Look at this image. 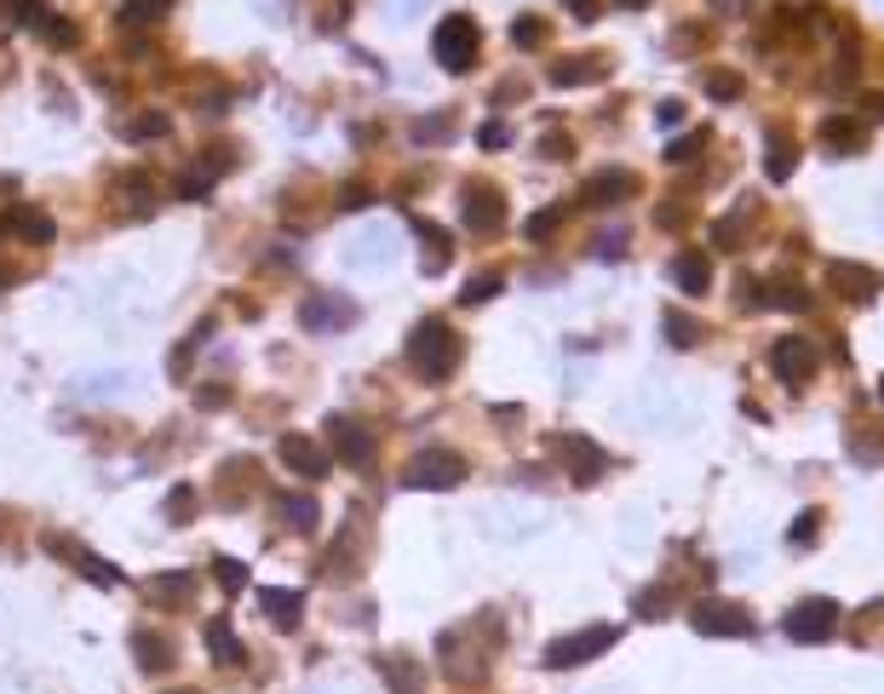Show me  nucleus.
<instances>
[{"label":"nucleus","instance_id":"f257e3e1","mask_svg":"<svg viewBox=\"0 0 884 694\" xmlns=\"http://www.w3.org/2000/svg\"><path fill=\"white\" fill-rule=\"evenodd\" d=\"M402 356H409V368H414L425 384H443L454 368H460L466 345H460V333H454L443 316H425V322L409 333V345H402Z\"/></svg>","mask_w":884,"mask_h":694},{"label":"nucleus","instance_id":"f03ea898","mask_svg":"<svg viewBox=\"0 0 884 694\" xmlns=\"http://www.w3.org/2000/svg\"><path fill=\"white\" fill-rule=\"evenodd\" d=\"M615 637H620L615 626H580V631H569V637H551L546 654H540V665H546V672H574V665L609 654Z\"/></svg>","mask_w":884,"mask_h":694},{"label":"nucleus","instance_id":"7ed1b4c3","mask_svg":"<svg viewBox=\"0 0 884 694\" xmlns=\"http://www.w3.org/2000/svg\"><path fill=\"white\" fill-rule=\"evenodd\" d=\"M839 603L832 597H804L793 603L787 614H781V631H787V642H798V649H816V642H827L832 631H839Z\"/></svg>","mask_w":884,"mask_h":694},{"label":"nucleus","instance_id":"20e7f679","mask_svg":"<svg viewBox=\"0 0 884 694\" xmlns=\"http://www.w3.org/2000/svg\"><path fill=\"white\" fill-rule=\"evenodd\" d=\"M477 46H483V35H477V23H471L466 12H448V18L437 23V35H432V53H437V64H443L448 75H466V69L477 64Z\"/></svg>","mask_w":884,"mask_h":694},{"label":"nucleus","instance_id":"39448f33","mask_svg":"<svg viewBox=\"0 0 884 694\" xmlns=\"http://www.w3.org/2000/svg\"><path fill=\"white\" fill-rule=\"evenodd\" d=\"M357 316H362V304L350 293H334V288H316L299 304V327L305 333H345V327H357Z\"/></svg>","mask_w":884,"mask_h":694},{"label":"nucleus","instance_id":"423d86ee","mask_svg":"<svg viewBox=\"0 0 884 694\" xmlns=\"http://www.w3.org/2000/svg\"><path fill=\"white\" fill-rule=\"evenodd\" d=\"M466 482V459L454 448H425L409 459V471H402V488H432V494H443V488H460Z\"/></svg>","mask_w":884,"mask_h":694},{"label":"nucleus","instance_id":"0eeeda50","mask_svg":"<svg viewBox=\"0 0 884 694\" xmlns=\"http://www.w3.org/2000/svg\"><path fill=\"white\" fill-rule=\"evenodd\" d=\"M546 454L551 459H563V471L574 482H597L603 466H609V454H603L592 436H580V430H558V436H546Z\"/></svg>","mask_w":884,"mask_h":694},{"label":"nucleus","instance_id":"6e6552de","mask_svg":"<svg viewBox=\"0 0 884 694\" xmlns=\"http://www.w3.org/2000/svg\"><path fill=\"white\" fill-rule=\"evenodd\" d=\"M816 362H821V350H816L810 333H781V339L770 345V368H775L781 384H810Z\"/></svg>","mask_w":884,"mask_h":694},{"label":"nucleus","instance_id":"1a4fd4ad","mask_svg":"<svg viewBox=\"0 0 884 694\" xmlns=\"http://www.w3.org/2000/svg\"><path fill=\"white\" fill-rule=\"evenodd\" d=\"M690 626L701 631V637H752L758 631V620L741 608V603H724V597H701L695 608H690Z\"/></svg>","mask_w":884,"mask_h":694},{"label":"nucleus","instance_id":"9d476101","mask_svg":"<svg viewBox=\"0 0 884 694\" xmlns=\"http://www.w3.org/2000/svg\"><path fill=\"white\" fill-rule=\"evenodd\" d=\"M821 281H827V288L839 293L844 304H873L879 288H884V276H879L873 265H855V259H827Z\"/></svg>","mask_w":884,"mask_h":694},{"label":"nucleus","instance_id":"9b49d317","mask_svg":"<svg viewBox=\"0 0 884 694\" xmlns=\"http://www.w3.org/2000/svg\"><path fill=\"white\" fill-rule=\"evenodd\" d=\"M460 219H466L471 236H494L505 224V195L494 184H466L460 190Z\"/></svg>","mask_w":884,"mask_h":694},{"label":"nucleus","instance_id":"f8f14e48","mask_svg":"<svg viewBox=\"0 0 884 694\" xmlns=\"http://www.w3.org/2000/svg\"><path fill=\"white\" fill-rule=\"evenodd\" d=\"M276 454H282V466H288L293 477H305V482H322L327 471H334L327 448H322V443H311V436H299V430H288L282 443H276Z\"/></svg>","mask_w":884,"mask_h":694},{"label":"nucleus","instance_id":"ddd939ff","mask_svg":"<svg viewBox=\"0 0 884 694\" xmlns=\"http://www.w3.org/2000/svg\"><path fill=\"white\" fill-rule=\"evenodd\" d=\"M327 448H334V459H345V466L362 471L373 459V430L357 425V419H345V414H334V419H327Z\"/></svg>","mask_w":884,"mask_h":694},{"label":"nucleus","instance_id":"4468645a","mask_svg":"<svg viewBox=\"0 0 884 694\" xmlns=\"http://www.w3.org/2000/svg\"><path fill=\"white\" fill-rule=\"evenodd\" d=\"M638 190H644V178L631 167H597L586 178V201H592V208H620V201H631Z\"/></svg>","mask_w":884,"mask_h":694},{"label":"nucleus","instance_id":"2eb2a0df","mask_svg":"<svg viewBox=\"0 0 884 694\" xmlns=\"http://www.w3.org/2000/svg\"><path fill=\"white\" fill-rule=\"evenodd\" d=\"M345 259L357 265V270H385V265L396 259V230H391V224H368L362 236L345 247Z\"/></svg>","mask_w":884,"mask_h":694},{"label":"nucleus","instance_id":"dca6fc26","mask_svg":"<svg viewBox=\"0 0 884 694\" xmlns=\"http://www.w3.org/2000/svg\"><path fill=\"white\" fill-rule=\"evenodd\" d=\"M609 69H615V58H603V53H569L546 69V81L551 87H586V81H603Z\"/></svg>","mask_w":884,"mask_h":694},{"label":"nucleus","instance_id":"f3484780","mask_svg":"<svg viewBox=\"0 0 884 694\" xmlns=\"http://www.w3.org/2000/svg\"><path fill=\"white\" fill-rule=\"evenodd\" d=\"M821 149H832V156H862V149H868V121H855V115H827L821 121Z\"/></svg>","mask_w":884,"mask_h":694},{"label":"nucleus","instance_id":"a211bd4d","mask_svg":"<svg viewBox=\"0 0 884 694\" xmlns=\"http://www.w3.org/2000/svg\"><path fill=\"white\" fill-rule=\"evenodd\" d=\"M443 672L454 683H477V678L489 672V654L466 649V631H443Z\"/></svg>","mask_w":884,"mask_h":694},{"label":"nucleus","instance_id":"6ab92c4d","mask_svg":"<svg viewBox=\"0 0 884 694\" xmlns=\"http://www.w3.org/2000/svg\"><path fill=\"white\" fill-rule=\"evenodd\" d=\"M46 551H64V557H75V569H81L92 585H121V569H115V562H104V557H92L87 546H75V539L69 534H46Z\"/></svg>","mask_w":884,"mask_h":694},{"label":"nucleus","instance_id":"aec40b11","mask_svg":"<svg viewBox=\"0 0 884 694\" xmlns=\"http://www.w3.org/2000/svg\"><path fill=\"white\" fill-rule=\"evenodd\" d=\"M144 597L156 603V608H190V603H195V574H190V569L149 574V580H144Z\"/></svg>","mask_w":884,"mask_h":694},{"label":"nucleus","instance_id":"412c9836","mask_svg":"<svg viewBox=\"0 0 884 694\" xmlns=\"http://www.w3.org/2000/svg\"><path fill=\"white\" fill-rule=\"evenodd\" d=\"M672 281H678V293H713V259H706L701 247H684V253H672Z\"/></svg>","mask_w":884,"mask_h":694},{"label":"nucleus","instance_id":"4be33fe9","mask_svg":"<svg viewBox=\"0 0 884 694\" xmlns=\"http://www.w3.org/2000/svg\"><path fill=\"white\" fill-rule=\"evenodd\" d=\"M747 304H775V311H810V293L787 276H770V281H747Z\"/></svg>","mask_w":884,"mask_h":694},{"label":"nucleus","instance_id":"5701e85b","mask_svg":"<svg viewBox=\"0 0 884 694\" xmlns=\"http://www.w3.org/2000/svg\"><path fill=\"white\" fill-rule=\"evenodd\" d=\"M259 608H265V620H270V626L293 631L299 620H305V591H288V585H265V591H259Z\"/></svg>","mask_w":884,"mask_h":694},{"label":"nucleus","instance_id":"b1692460","mask_svg":"<svg viewBox=\"0 0 884 694\" xmlns=\"http://www.w3.org/2000/svg\"><path fill=\"white\" fill-rule=\"evenodd\" d=\"M379 678H385L391 694H425V665L414 654H379Z\"/></svg>","mask_w":884,"mask_h":694},{"label":"nucleus","instance_id":"393cba45","mask_svg":"<svg viewBox=\"0 0 884 694\" xmlns=\"http://www.w3.org/2000/svg\"><path fill=\"white\" fill-rule=\"evenodd\" d=\"M414 230H419V270H425V276H443V270H448V259H454L448 230H443V224H432V219H414Z\"/></svg>","mask_w":884,"mask_h":694},{"label":"nucleus","instance_id":"a878e982","mask_svg":"<svg viewBox=\"0 0 884 694\" xmlns=\"http://www.w3.org/2000/svg\"><path fill=\"white\" fill-rule=\"evenodd\" d=\"M758 219H764V201H758V195H741V201H736V213H724V219H718V230H713L718 247H747V230H752Z\"/></svg>","mask_w":884,"mask_h":694},{"label":"nucleus","instance_id":"bb28decb","mask_svg":"<svg viewBox=\"0 0 884 694\" xmlns=\"http://www.w3.org/2000/svg\"><path fill=\"white\" fill-rule=\"evenodd\" d=\"M224 172H231V156H208L201 167H190V172L179 178V195H184V201H208V190L219 184Z\"/></svg>","mask_w":884,"mask_h":694},{"label":"nucleus","instance_id":"cd10ccee","mask_svg":"<svg viewBox=\"0 0 884 694\" xmlns=\"http://www.w3.org/2000/svg\"><path fill=\"white\" fill-rule=\"evenodd\" d=\"M793 167H798V144H793V133H781V126H770V149H764V172L775 178V184H787V178H793Z\"/></svg>","mask_w":884,"mask_h":694},{"label":"nucleus","instance_id":"c85d7f7f","mask_svg":"<svg viewBox=\"0 0 884 694\" xmlns=\"http://www.w3.org/2000/svg\"><path fill=\"white\" fill-rule=\"evenodd\" d=\"M7 236H23V242L46 247V242L58 236V224L46 219V213H35V208H12V213H7Z\"/></svg>","mask_w":884,"mask_h":694},{"label":"nucleus","instance_id":"c756f323","mask_svg":"<svg viewBox=\"0 0 884 694\" xmlns=\"http://www.w3.org/2000/svg\"><path fill=\"white\" fill-rule=\"evenodd\" d=\"M276 517H282L293 534H316L322 505H316V494H282V500H276Z\"/></svg>","mask_w":884,"mask_h":694},{"label":"nucleus","instance_id":"7c9ffc66","mask_svg":"<svg viewBox=\"0 0 884 694\" xmlns=\"http://www.w3.org/2000/svg\"><path fill=\"white\" fill-rule=\"evenodd\" d=\"M201 637H208V649H213V660H219V665H236V660H242V637L231 631V620H224V614H213Z\"/></svg>","mask_w":884,"mask_h":694},{"label":"nucleus","instance_id":"2f4dec72","mask_svg":"<svg viewBox=\"0 0 884 694\" xmlns=\"http://www.w3.org/2000/svg\"><path fill=\"white\" fill-rule=\"evenodd\" d=\"M133 654H138L144 672H167V665H172V642L156 637V631H133Z\"/></svg>","mask_w":884,"mask_h":694},{"label":"nucleus","instance_id":"473e14b6","mask_svg":"<svg viewBox=\"0 0 884 694\" xmlns=\"http://www.w3.org/2000/svg\"><path fill=\"white\" fill-rule=\"evenodd\" d=\"M172 133V115L167 110H144V115H133L121 126V138H133V144H149V138H167Z\"/></svg>","mask_w":884,"mask_h":694},{"label":"nucleus","instance_id":"72a5a7b5","mask_svg":"<svg viewBox=\"0 0 884 694\" xmlns=\"http://www.w3.org/2000/svg\"><path fill=\"white\" fill-rule=\"evenodd\" d=\"M661 327H667V345H678V350H695V345H701V322L684 316V311H667Z\"/></svg>","mask_w":884,"mask_h":694},{"label":"nucleus","instance_id":"f704fd0d","mask_svg":"<svg viewBox=\"0 0 884 694\" xmlns=\"http://www.w3.org/2000/svg\"><path fill=\"white\" fill-rule=\"evenodd\" d=\"M741 92H747V81L736 69H713V75H706V98H713V104H736Z\"/></svg>","mask_w":884,"mask_h":694},{"label":"nucleus","instance_id":"c9c22d12","mask_svg":"<svg viewBox=\"0 0 884 694\" xmlns=\"http://www.w3.org/2000/svg\"><path fill=\"white\" fill-rule=\"evenodd\" d=\"M167 0H121V23L126 30H144V23H161Z\"/></svg>","mask_w":884,"mask_h":694},{"label":"nucleus","instance_id":"e433bc0d","mask_svg":"<svg viewBox=\"0 0 884 694\" xmlns=\"http://www.w3.org/2000/svg\"><path fill=\"white\" fill-rule=\"evenodd\" d=\"M500 288H505V276L500 270H483V276H471L466 288H460V304H489Z\"/></svg>","mask_w":884,"mask_h":694},{"label":"nucleus","instance_id":"4c0bfd02","mask_svg":"<svg viewBox=\"0 0 884 694\" xmlns=\"http://www.w3.org/2000/svg\"><path fill=\"white\" fill-rule=\"evenodd\" d=\"M631 608H638L644 620H661V614L672 608V585H644V591H638V603H631Z\"/></svg>","mask_w":884,"mask_h":694},{"label":"nucleus","instance_id":"58836bf2","mask_svg":"<svg viewBox=\"0 0 884 694\" xmlns=\"http://www.w3.org/2000/svg\"><path fill=\"white\" fill-rule=\"evenodd\" d=\"M195 505H201V500H195V488H190V482H179V488L167 494V505H161V511H167V523H190V511H195Z\"/></svg>","mask_w":884,"mask_h":694},{"label":"nucleus","instance_id":"ea45409f","mask_svg":"<svg viewBox=\"0 0 884 694\" xmlns=\"http://www.w3.org/2000/svg\"><path fill=\"white\" fill-rule=\"evenodd\" d=\"M213 574H219V585L236 597V591L247 585V562H242V557H213Z\"/></svg>","mask_w":884,"mask_h":694},{"label":"nucleus","instance_id":"a19ab883","mask_svg":"<svg viewBox=\"0 0 884 694\" xmlns=\"http://www.w3.org/2000/svg\"><path fill=\"white\" fill-rule=\"evenodd\" d=\"M512 46H523V53L546 46V23H540V18H517V23H512Z\"/></svg>","mask_w":884,"mask_h":694},{"label":"nucleus","instance_id":"79ce46f5","mask_svg":"<svg viewBox=\"0 0 884 694\" xmlns=\"http://www.w3.org/2000/svg\"><path fill=\"white\" fill-rule=\"evenodd\" d=\"M454 133V115H425V121H414V144H443Z\"/></svg>","mask_w":884,"mask_h":694},{"label":"nucleus","instance_id":"37998d69","mask_svg":"<svg viewBox=\"0 0 884 694\" xmlns=\"http://www.w3.org/2000/svg\"><path fill=\"white\" fill-rule=\"evenodd\" d=\"M558 224H563V208H546V213H535V219L523 224V236H528V242H546Z\"/></svg>","mask_w":884,"mask_h":694},{"label":"nucleus","instance_id":"c03bdc74","mask_svg":"<svg viewBox=\"0 0 884 694\" xmlns=\"http://www.w3.org/2000/svg\"><path fill=\"white\" fill-rule=\"evenodd\" d=\"M41 35L53 41V46H75V41H81V30H75L69 18H46V23H41Z\"/></svg>","mask_w":884,"mask_h":694},{"label":"nucleus","instance_id":"a18cd8bd","mask_svg":"<svg viewBox=\"0 0 884 694\" xmlns=\"http://www.w3.org/2000/svg\"><path fill=\"white\" fill-rule=\"evenodd\" d=\"M12 23H46V0H7Z\"/></svg>","mask_w":884,"mask_h":694},{"label":"nucleus","instance_id":"49530a36","mask_svg":"<svg viewBox=\"0 0 884 694\" xmlns=\"http://www.w3.org/2000/svg\"><path fill=\"white\" fill-rule=\"evenodd\" d=\"M477 144H483V149H505V144H512V126H505V121H483Z\"/></svg>","mask_w":884,"mask_h":694},{"label":"nucleus","instance_id":"de8ad7c7","mask_svg":"<svg viewBox=\"0 0 884 694\" xmlns=\"http://www.w3.org/2000/svg\"><path fill=\"white\" fill-rule=\"evenodd\" d=\"M821 528V511H798V523H793V546H810Z\"/></svg>","mask_w":884,"mask_h":694},{"label":"nucleus","instance_id":"09e8293b","mask_svg":"<svg viewBox=\"0 0 884 694\" xmlns=\"http://www.w3.org/2000/svg\"><path fill=\"white\" fill-rule=\"evenodd\" d=\"M701 144H706V133H690V138H678V144L667 149V161L678 167V161H690V156H701Z\"/></svg>","mask_w":884,"mask_h":694},{"label":"nucleus","instance_id":"8fccbe9b","mask_svg":"<svg viewBox=\"0 0 884 694\" xmlns=\"http://www.w3.org/2000/svg\"><path fill=\"white\" fill-rule=\"evenodd\" d=\"M626 253V230H603L597 236V259H620Z\"/></svg>","mask_w":884,"mask_h":694},{"label":"nucleus","instance_id":"3c124183","mask_svg":"<svg viewBox=\"0 0 884 694\" xmlns=\"http://www.w3.org/2000/svg\"><path fill=\"white\" fill-rule=\"evenodd\" d=\"M195 402L201 407H224V402H231V391H224V384H208V391H195Z\"/></svg>","mask_w":884,"mask_h":694},{"label":"nucleus","instance_id":"603ef678","mask_svg":"<svg viewBox=\"0 0 884 694\" xmlns=\"http://www.w3.org/2000/svg\"><path fill=\"white\" fill-rule=\"evenodd\" d=\"M563 7H569L580 23H592V18H597V0H563Z\"/></svg>","mask_w":884,"mask_h":694},{"label":"nucleus","instance_id":"864d4df0","mask_svg":"<svg viewBox=\"0 0 884 694\" xmlns=\"http://www.w3.org/2000/svg\"><path fill=\"white\" fill-rule=\"evenodd\" d=\"M540 149H546V156H558V161H563V156H569V138H558V133H551V138H540Z\"/></svg>","mask_w":884,"mask_h":694},{"label":"nucleus","instance_id":"5fc2aeb1","mask_svg":"<svg viewBox=\"0 0 884 694\" xmlns=\"http://www.w3.org/2000/svg\"><path fill=\"white\" fill-rule=\"evenodd\" d=\"M758 0H713V12H752Z\"/></svg>","mask_w":884,"mask_h":694},{"label":"nucleus","instance_id":"6e6d98bb","mask_svg":"<svg viewBox=\"0 0 884 694\" xmlns=\"http://www.w3.org/2000/svg\"><path fill=\"white\" fill-rule=\"evenodd\" d=\"M368 201H373V195H368L362 184H350V190H345V208H368Z\"/></svg>","mask_w":884,"mask_h":694},{"label":"nucleus","instance_id":"4d7b16f0","mask_svg":"<svg viewBox=\"0 0 884 694\" xmlns=\"http://www.w3.org/2000/svg\"><path fill=\"white\" fill-rule=\"evenodd\" d=\"M12 30H18V23H12V12H7V0H0V41H7Z\"/></svg>","mask_w":884,"mask_h":694},{"label":"nucleus","instance_id":"13d9d810","mask_svg":"<svg viewBox=\"0 0 884 694\" xmlns=\"http://www.w3.org/2000/svg\"><path fill=\"white\" fill-rule=\"evenodd\" d=\"M615 7H620V12H644V7H649V0H615Z\"/></svg>","mask_w":884,"mask_h":694},{"label":"nucleus","instance_id":"bf43d9fd","mask_svg":"<svg viewBox=\"0 0 884 694\" xmlns=\"http://www.w3.org/2000/svg\"><path fill=\"white\" fill-rule=\"evenodd\" d=\"M879 402H884V373H879Z\"/></svg>","mask_w":884,"mask_h":694},{"label":"nucleus","instance_id":"052dcab7","mask_svg":"<svg viewBox=\"0 0 884 694\" xmlns=\"http://www.w3.org/2000/svg\"><path fill=\"white\" fill-rule=\"evenodd\" d=\"M172 694H195V689H172Z\"/></svg>","mask_w":884,"mask_h":694}]
</instances>
